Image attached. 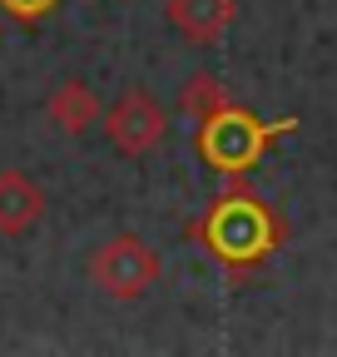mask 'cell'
<instances>
[{
    "instance_id": "30bf717a",
    "label": "cell",
    "mask_w": 337,
    "mask_h": 357,
    "mask_svg": "<svg viewBox=\"0 0 337 357\" xmlns=\"http://www.w3.org/2000/svg\"><path fill=\"white\" fill-rule=\"evenodd\" d=\"M119 6H130V0H119Z\"/></svg>"
},
{
    "instance_id": "7a4b0ae2",
    "label": "cell",
    "mask_w": 337,
    "mask_h": 357,
    "mask_svg": "<svg viewBox=\"0 0 337 357\" xmlns=\"http://www.w3.org/2000/svg\"><path fill=\"white\" fill-rule=\"evenodd\" d=\"M203 129H198V154H203V164L208 169H219V174H238V169H248V164H258V154H263V144L273 139V134H288L298 119H253L248 109H238V105H224V109H214V114H203L198 119Z\"/></svg>"
},
{
    "instance_id": "52a82bcc",
    "label": "cell",
    "mask_w": 337,
    "mask_h": 357,
    "mask_svg": "<svg viewBox=\"0 0 337 357\" xmlns=\"http://www.w3.org/2000/svg\"><path fill=\"white\" fill-rule=\"evenodd\" d=\"M164 15H168V25H174L184 40H194V45H219V40L228 35V25H233L238 6H233V0H168Z\"/></svg>"
},
{
    "instance_id": "5b68a950",
    "label": "cell",
    "mask_w": 337,
    "mask_h": 357,
    "mask_svg": "<svg viewBox=\"0 0 337 357\" xmlns=\"http://www.w3.org/2000/svg\"><path fill=\"white\" fill-rule=\"evenodd\" d=\"M45 218V189L25 169H0V238H25Z\"/></svg>"
},
{
    "instance_id": "ba28073f",
    "label": "cell",
    "mask_w": 337,
    "mask_h": 357,
    "mask_svg": "<svg viewBox=\"0 0 337 357\" xmlns=\"http://www.w3.org/2000/svg\"><path fill=\"white\" fill-rule=\"evenodd\" d=\"M179 105H184V114L203 119V114H214V109H224V105H233V100H228V89H224V79H219V75L198 70V75H189Z\"/></svg>"
},
{
    "instance_id": "277c9868",
    "label": "cell",
    "mask_w": 337,
    "mask_h": 357,
    "mask_svg": "<svg viewBox=\"0 0 337 357\" xmlns=\"http://www.w3.org/2000/svg\"><path fill=\"white\" fill-rule=\"evenodd\" d=\"M100 129H104V139L114 144V154H124V159H144V154H154V149L164 144L168 114H164V105L149 95L144 84H134V89H124L114 105H104Z\"/></svg>"
},
{
    "instance_id": "9c48e42d",
    "label": "cell",
    "mask_w": 337,
    "mask_h": 357,
    "mask_svg": "<svg viewBox=\"0 0 337 357\" xmlns=\"http://www.w3.org/2000/svg\"><path fill=\"white\" fill-rule=\"evenodd\" d=\"M60 0H0V10H10L15 20H40L45 10H55Z\"/></svg>"
},
{
    "instance_id": "8992f818",
    "label": "cell",
    "mask_w": 337,
    "mask_h": 357,
    "mask_svg": "<svg viewBox=\"0 0 337 357\" xmlns=\"http://www.w3.org/2000/svg\"><path fill=\"white\" fill-rule=\"evenodd\" d=\"M45 119L60 129V134H84V129H95L104 119V100H100V89L90 79H60L50 89V100H45Z\"/></svg>"
},
{
    "instance_id": "6da1fadb",
    "label": "cell",
    "mask_w": 337,
    "mask_h": 357,
    "mask_svg": "<svg viewBox=\"0 0 337 357\" xmlns=\"http://www.w3.org/2000/svg\"><path fill=\"white\" fill-rule=\"evenodd\" d=\"M203 248H214L228 268H253L273 243H278V218L243 189L224 194L214 213L203 218Z\"/></svg>"
},
{
    "instance_id": "3957f363",
    "label": "cell",
    "mask_w": 337,
    "mask_h": 357,
    "mask_svg": "<svg viewBox=\"0 0 337 357\" xmlns=\"http://www.w3.org/2000/svg\"><path fill=\"white\" fill-rule=\"evenodd\" d=\"M84 273H90V283L114 298V303H139L154 283H159V253L139 238V234H114L104 238L90 263H84Z\"/></svg>"
}]
</instances>
